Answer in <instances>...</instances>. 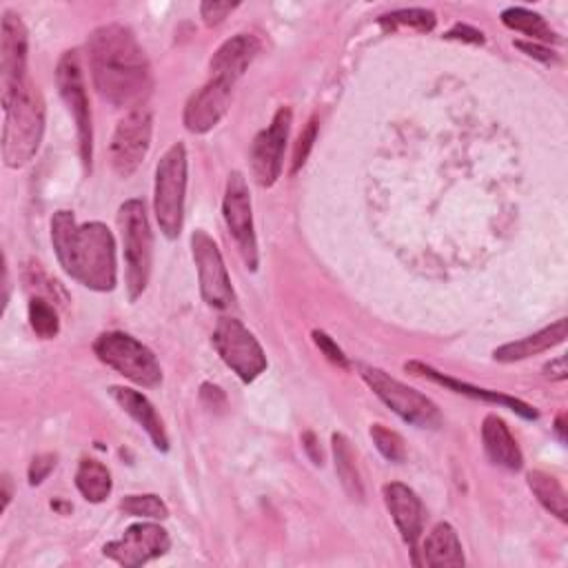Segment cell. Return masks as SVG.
<instances>
[{"mask_svg": "<svg viewBox=\"0 0 568 568\" xmlns=\"http://www.w3.org/2000/svg\"><path fill=\"white\" fill-rule=\"evenodd\" d=\"M481 444L488 455V459L495 466H501L506 470H519L524 466V455L508 430L506 422L497 415H486L481 424Z\"/></svg>", "mask_w": 568, "mask_h": 568, "instance_id": "44dd1931", "label": "cell"}, {"mask_svg": "<svg viewBox=\"0 0 568 568\" xmlns=\"http://www.w3.org/2000/svg\"><path fill=\"white\" fill-rule=\"evenodd\" d=\"M75 488L91 504L104 501L113 488L109 468L98 459H82L75 470Z\"/></svg>", "mask_w": 568, "mask_h": 568, "instance_id": "484cf974", "label": "cell"}, {"mask_svg": "<svg viewBox=\"0 0 568 568\" xmlns=\"http://www.w3.org/2000/svg\"><path fill=\"white\" fill-rule=\"evenodd\" d=\"M235 7H237V2H213V0H206V2L200 4V16H202L204 24L213 27V24H220Z\"/></svg>", "mask_w": 568, "mask_h": 568, "instance_id": "836d02e7", "label": "cell"}, {"mask_svg": "<svg viewBox=\"0 0 568 568\" xmlns=\"http://www.w3.org/2000/svg\"><path fill=\"white\" fill-rule=\"evenodd\" d=\"M169 548H171V537L160 524L140 521L129 526L120 539L104 544L102 552L104 557L118 561L120 566L135 568L166 555Z\"/></svg>", "mask_w": 568, "mask_h": 568, "instance_id": "5bb4252c", "label": "cell"}, {"mask_svg": "<svg viewBox=\"0 0 568 568\" xmlns=\"http://www.w3.org/2000/svg\"><path fill=\"white\" fill-rule=\"evenodd\" d=\"M331 442H333L335 473L339 477L342 488L346 490V495L351 499L362 501L364 499V486H362V479H359V470H357V464H355V453H353L351 442L342 433H333Z\"/></svg>", "mask_w": 568, "mask_h": 568, "instance_id": "d4e9b609", "label": "cell"}, {"mask_svg": "<svg viewBox=\"0 0 568 568\" xmlns=\"http://www.w3.org/2000/svg\"><path fill=\"white\" fill-rule=\"evenodd\" d=\"M566 359L564 357H555V359H550L546 366H544V375L548 377V379H555V382H561V379H566Z\"/></svg>", "mask_w": 568, "mask_h": 568, "instance_id": "74e56055", "label": "cell"}, {"mask_svg": "<svg viewBox=\"0 0 568 568\" xmlns=\"http://www.w3.org/2000/svg\"><path fill=\"white\" fill-rule=\"evenodd\" d=\"M406 371L413 373V375L426 377V379H430V382H435V384H442V386H446V388H450V390H455V393L468 395V397H473V399H484V402H490V404H501V406L515 410L517 415H521L524 419H537V410H535L530 404H526V402H521V399H517V397L497 393V390H488V388H479V386L459 382V379H455V377H448V375L435 371L433 366H428V364H424V362H406Z\"/></svg>", "mask_w": 568, "mask_h": 568, "instance_id": "ac0fdd59", "label": "cell"}, {"mask_svg": "<svg viewBox=\"0 0 568 568\" xmlns=\"http://www.w3.org/2000/svg\"><path fill=\"white\" fill-rule=\"evenodd\" d=\"M55 80L60 95L64 104L69 106L73 120H75V131H78V144H80V158L84 162V169H91V155H93V124H91V106L84 89V78H82V67L78 51H67L58 60L55 69Z\"/></svg>", "mask_w": 568, "mask_h": 568, "instance_id": "8fae6325", "label": "cell"}, {"mask_svg": "<svg viewBox=\"0 0 568 568\" xmlns=\"http://www.w3.org/2000/svg\"><path fill=\"white\" fill-rule=\"evenodd\" d=\"M51 242L67 275L91 291H113L118 282L115 240L104 224H78L71 211H55L51 217Z\"/></svg>", "mask_w": 568, "mask_h": 568, "instance_id": "7a4b0ae2", "label": "cell"}, {"mask_svg": "<svg viewBox=\"0 0 568 568\" xmlns=\"http://www.w3.org/2000/svg\"><path fill=\"white\" fill-rule=\"evenodd\" d=\"M359 375L368 384V388L406 424L417 428H439L442 413L430 397L375 366H362Z\"/></svg>", "mask_w": 568, "mask_h": 568, "instance_id": "52a82bcc", "label": "cell"}, {"mask_svg": "<svg viewBox=\"0 0 568 568\" xmlns=\"http://www.w3.org/2000/svg\"><path fill=\"white\" fill-rule=\"evenodd\" d=\"M109 393L118 402V406L146 430L153 446L158 450L166 453L169 450V435H166L164 422L158 415L155 406L140 390H133V388H126V386H111Z\"/></svg>", "mask_w": 568, "mask_h": 568, "instance_id": "ffe728a7", "label": "cell"}, {"mask_svg": "<svg viewBox=\"0 0 568 568\" xmlns=\"http://www.w3.org/2000/svg\"><path fill=\"white\" fill-rule=\"evenodd\" d=\"M153 133V111L149 104L131 109L115 126L111 138V166L120 178H129L138 171L149 153Z\"/></svg>", "mask_w": 568, "mask_h": 568, "instance_id": "9c48e42d", "label": "cell"}, {"mask_svg": "<svg viewBox=\"0 0 568 568\" xmlns=\"http://www.w3.org/2000/svg\"><path fill=\"white\" fill-rule=\"evenodd\" d=\"M29 324L33 333L42 339H53L60 333V320L55 308L44 297H31L29 300Z\"/></svg>", "mask_w": 568, "mask_h": 568, "instance_id": "83f0119b", "label": "cell"}, {"mask_svg": "<svg viewBox=\"0 0 568 568\" xmlns=\"http://www.w3.org/2000/svg\"><path fill=\"white\" fill-rule=\"evenodd\" d=\"M93 87L102 100L120 109L144 104L153 89V75L135 33L118 22L102 24L87 40Z\"/></svg>", "mask_w": 568, "mask_h": 568, "instance_id": "6da1fadb", "label": "cell"}, {"mask_svg": "<svg viewBox=\"0 0 568 568\" xmlns=\"http://www.w3.org/2000/svg\"><path fill=\"white\" fill-rule=\"evenodd\" d=\"M120 510L142 519H166L169 508L158 495H126L120 501Z\"/></svg>", "mask_w": 568, "mask_h": 568, "instance_id": "f1b7e54d", "label": "cell"}, {"mask_svg": "<svg viewBox=\"0 0 568 568\" xmlns=\"http://www.w3.org/2000/svg\"><path fill=\"white\" fill-rule=\"evenodd\" d=\"M118 226L124 248V282L129 300L135 302L151 277L153 264V233L146 217V206L140 197L126 200L118 209Z\"/></svg>", "mask_w": 568, "mask_h": 568, "instance_id": "277c9868", "label": "cell"}, {"mask_svg": "<svg viewBox=\"0 0 568 568\" xmlns=\"http://www.w3.org/2000/svg\"><path fill=\"white\" fill-rule=\"evenodd\" d=\"M53 468H55V455L53 453H42V455L33 457L31 464H29V473H27L29 475V484L31 486L42 484Z\"/></svg>", "mask_w": 568, "mask_h": 568, "instance_id": "e575fe53", "label": "cell"}, {"mask_svg": "<svg viewBox=\"0 0 568 568\" xmlns=\"http://www.w3.org/2000/svg\"><path fill=\"white\" fill-rule=\"evenodd\" d=\"M191 251L197 268L202 300L220 311L235 306V291L231 286V277L215 240L204 229H195L191 233Z\"/></svg>", "mask_w": 568, "mask_h": 568, "instance_id": "30bf717a", "label": "cell"}, {"mask_svg": "<svg viewBox=\"0 0 568 568\" xmlns=\"http://www.w3.org/2000/svg\"><path fill=\"white\" fill-rule=\"evenodd\" d=\"M29 36L20 16L2 13V36H0V89L11 87L29 78L27 69Z\"/></svg>", "mask_w": 568, "mask_h": 568, "instance_id": "2e32d148", "label": "cell"}, {"mask_svg": "<svg viewBox=\"0 0 568 568\" xmlns=\"http://www.w3.org/2000/svg\"><path fill=\"white\" fill-rule=\"evenodd\" d=\"M515 47H517V49H521L526 55L537 58V60H541V62H546V64H550V62H555V60H557V55H555L550 49H546V47H541V44H537V42L515 40Z\"/></svg>", "mask_w": 568, "mask_h": 568, "instance_id": "d590c367", "label": "cell"}, {"mask_svg": "<svg viewBox=\"0 0 568 568\" xmlns=\"http://www.w3.org/2000/svg\"><path fill=\"white\" fill-rule=\"evenodd\" d=\"M231 93H233V82L211 75V80L200 91H195L184 104V115H182L184 126L191 133L211 131L226 115L231 104Z\"/></svg>", "mask_w": 568, "mask_h": 568, "instance_id": "9a60e30c", "label": "cell"}, {"mask_svg": "<svg viewBox=\"0 0 568 568\" xmlns=\"http://www.w3.org/2000/svg\"><path fill=\"white\" fill-rule=\"evenodd\" d=\"M382 497L386 504V510L390 513L404 544L417 552V541L422 537V528H424V506L422 499L417 497V493L413 488H408L402 481H390L384 484L382 488Z\"/></svg>", "mask_w": 568, "mask_h": 568, "instance_id": "e0dca14e", "label": "cell"}, {"mask_svg": "<svg viewBox=\"0 0 568 568\" xmlns=\"http://www.w3.org/2000/svg\"><path fill=\"white\" fill-rule=\"evenodd\" d=\"M566 333H568V322L561 317L557 320L555 324L524 337V339H517V342H508L499 348H495L493 357L497 362H519V359H526V357H532V355H539L544 351H550L555 348L557 344H561L566 339Z\"/></svg>", "mask_w": 568, "mask_h": 568, "instance_id": "7402d4cb", "label": "cell"}, {"mask_svg": "<svg viewBox=\"0 0 568 568\" xmlns=\"http://www.w3.org/2000/svg\"><path fill=\"white\" fill-rule=\"evenodd\" d=\"M302 444H304L308 457L313 459V464H322V450H320V446H317L315 435H313V433H304V435H302Z\"/></svg>", "mask_w": 568, "mask_h": 568, "instance_id": "f35d334b", "label": "cell"}, {"mask_svg": "<svg viewBox=\"0 0 568 568\" xmlns=\"http://www.w3.org/2000/svg\"><path fill=\"white\" fill-rule=\"evenodd\" d=\"M293 113L288 106H280L266 129H262L251 144V171L260 186H273L282 173L284 146L288 140Z\"/></svg>", "mask_w": 568, "mask_h": 568, "instance_id": "4fadbf2b", "label": "cell"}, {"mask_svg": "<svg viewBox=\"0 0 568 568\" xmlns=\"http://www.w3.org/2000/svg\"><path fill=\"white\" fill-rule=\"evenodd\" d=\"M313 342H315V346L326 355L328 362H333V364L339 366V368H348V359H346L344 351H342L324 331H313Z\"/></svg>", "mask_w": 568, "mask_h": 568, "instance_id": "d6a6232c", "label": "cell"}, {"mask_svg": "<svg viewBox=\"0 0 568 568\" xmlns=\"http://www.w3.org/2000/svg\"><path fill=\"white\" fill-rule=\"evenodd\" d=\"M555 428H557V433H559V439H561V442H566V435H564V415H559V417H557Z\"/></svg>", "mask_w": 568, "mask_h": 568, "instance_id": "60d3db41", "label": "cell"}, {"mask_svg": "<svg viewBox=\"0 0 568 568\" xmlns=\"http://www.w3.org/2000/svg\"><path fill=\"white\" fill-rule=\"evenodd\" d=\"M528 488L532 490V495L537 497V501L550 513L555 515L559 521H568V497L564 486L559 484L557 477L544 473V470H530L526 475Z\"/></svg>", "mask_w": 568, "mask_h": 568, "instance_id": "cb8c5ba5", "label": "cell"}, {"mask_svg": "<svg viewBox=\"0 0 568 568\" xmlns=\"http://www.w3.org/2000/svg\"><path fill=\"white\" fill-rule=\"evenodd\" d=\"M260 49H262L260 40L251 33H237V36L224 40L209 62L211 75L235 84L237 78H242L244 71L248 69V64L255 60Z\"/></svg>", "mask_w": 568, "mask_h": 568, "instance_id": "d6986e66", "label": "cell"}, {"mask_svg": "<svg viewBox=\"0 0 568 568\" xmlns=\"http://www.w3.org/2000/svg\"><path fill=\"white\" fill-rule=\"evenodd\" d=\"M11 501V479L9 475H2V510L9 506Z\"/></svg>", "mask_w": 568, "mask_h": 568, "instance_id": "ab89813d", "label": "cell"}, {"mask_svg": "<svg viewBox=\"0 0 568 568\" xmlns=\"http://www.w3.org/2000/svg\"><path fill=\"white\" fill-rule=\"evenodd\" d=\"M371 439L377 446V450L388 459V462H404L406 457V446L399 433H395L393 428L384 426V424H373L371 426Z\"/></svg>", "mask_w": 568, "mask_h": 568, "instance_id": "4dcf8cb0", "label": "cell"}, {"mask_svg": "<svg viewBox=\"0 0 568 568\" xmlns=\"http://www.w3.org/2000/svg\"><path fill=\"white\" fill-rule=\"evenodd\" d=\"M315 135H317V120H315V118H311V120L306 122V126L302 129V133H300L297 142H295L291 173H297V171L304 166V162H306V158H308V153H311V149H313Z\"/></svg>", "mask_w": 568, "mask_h": 568, "instance_id": "1f68e13d", "label": "cell"}, {"mask_svg": "<svg viewBox=\"0 0 568 568\" xmlns=\"http://www.w3.org/2000/svg\"><path fill=\"white\" fill-rule=\"evenodd\" d=\"M213 346L222 362L244 382H253L266 368V355L255 335L237 320L222 317L213 331Z\"/></svg>", "mask_w": 568, "mask_h": 568, "instance_id": "ba28073f", "label": "cell"}, {"mask_svg": "<svg viewBox=\"0 0 568 568\" xmlns=\"http://www.w3.org/2000/svg\"><path fill=\"white\" fill-rule=\"evenodd\" d=\"M93 353L102 364L118 371L122 377L131 379L138 386L155 388L162 384V366L158 357L149 346H144L129 333H100L93 342Z\"/></svg>", "mask_w": 568, "mask_h": 568, "instance_id": "8992f818", "label": "cell"}, {"mask_svg": "<svg viewBox=\"0 0 568 568\" xmlns=\"http://www.w3.org/2000/svg\"><path fill=\"white\" fill-rule=\"evenodd\" d=\"M222 215L226 222L229 233L233 235V242L242 255V262L246 268H257V237L253 226V206H251V193L244 175L240 171H233L226 180L224 200H222Z\"/></svg>", "mask_w": 568, "mask_h": 568, "instance_id": "7c38bea8", "label": "cell"}, {"mask_svg": "<svg viewBox=\"0 0 568 568\" xmlns=\"http://www.w3.org/2000/svg\"><path fill=\"white\" fill-rule=\"evenodd\" d=\"M501 22L519 33H526L530 40H539V42H555L557 36L552 33V29L546 24V20L524 7H510L506 11H501Z\"/></svg>", "mask_w": 568, "mask_h": 568, "instance_id": "4316f807", "label": "cell"}, {"mask_svg": "<svg viewBox=\"0 0 568 568\" xmlns=\"http://www.w3.org/2000/svg\"><path fill=\"white\" fill-rule=\"evenodd\" d=\"M2 98V160L9 169L24 166L44 133V100L31 78L0 89Z\"/></svg>", "mask_w": 568, "mask_h": 568, "instance_id": "3957f363", "label": "cell"}, {"mask_svg": "<svg viewBox=\"0 0 568 568\" xmlns=\"http://www.w3.org/2000/svg\"><path fill=\"white\" fill-rule=\"evenodd\" d=\"M435 13L428 9H399L390 11L379 18V24L384 29H395V27H413L417 31H433L435 27Z\"/></svg>", "mask_w": 568, "mask_h": 568, "instance_id": "f546056e", "label": "cell"}, {"mask_svg": "<svg viewBox=\"0 0 568 568\" xmlns=\"http://www.w3.org/2000/svg\"><path fill=\"white\" fill-rule=\"evenodd\" d=\"M422 564L437 568V566H464V550L457 537V530L439 521L422 544Z\"/></svg>", "mask_w": 568, "mask_h": 568, "instance_id": "603a6c76", "label": "cell"}, {"mask_svg": "<svg viewBox=\"0 0 568 568\" xmlns=\"http://www.w3.org/2000/svg\"><path fill=\"white\" fill-rule=\"evenodd\" d=\"M184 197H186V149L182 142L171 144L155 166L153 211L160 231L175 240L184 224Z\"/></svg>", "mask_w": 568, "mask_h": 568, "instance_id": "5b68a950", "label": "cell"}, {"mask_svg": "<svg viewBox=\"0 0 568 568\" xmlns=\"http://www.w3.org/2000/svg\"><path fill=\"white\" fill-rule=\"evenodd\" d=\"M444 38L448 40H464V42H473V44H481L484 42V33L468 27V24H455Z\"/></svg>", "mask_w": 568, "mask_h": 568, "instance_id": "8d00e7d4", "label": "cell"}]
</instances>
